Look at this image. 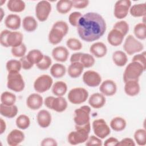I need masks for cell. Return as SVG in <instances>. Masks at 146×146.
Listing matches in <instances>:
<instances>
[{
	"mask_svg": "<svg viewBox=\"0 0 146 146\" xmlns=\"http://www.w3.org/2000/svg\"><path fill=\"white\" fill-rule=\"evenodd\" d=\"M76 27L79 37L85 42H91L98 40L104 35L107 26L100 14L88 12L82 15Z\"/></svg>",
	"mask_w": 146,
	"mask_h": 146,
	"instance_id": "1",
	"label": "cell"
},
{
	"mask_svg": "<svg viewBox=\"0 0 146 146\" xmlns=\"http://www.w3.org/2000/svg\"><path fill=\"white\" fill-rule=\"evenodd\" d=\"M75 131H71L68 135V142L71 145H77L85 143L89 137L91 124L88 123L82 125H75Z\"/></svg>",
	"mask_w": 146,
	"mask_h": 146,
	"instance_id": "2",
	"label": "cell"
},
{
	"mask_svg": "<svg viewBox=\"0 0 146 146\" xmlns=\"http://www.w3.org/2000/svg\"><path fill=\"white\" fill-rule=\"evenodd\" d=\"M69 27L67 23L63 21H58L55 22L48 35V39L49 42L56 45L60 43L63 37L67 35L68 32Z\"/></svg>",
	"mask_w": 146,
	"mask_h": 146,
	"instance_id": "3",
	"label": "cell"
},
{
	"mask_svg": "<svg viewBox=\"0 0 146 146\" xmlns=\"http://www.w3.org/2000/svg\"><path fill=\"white\" fill-rule=\"evenodd\" d=\"M145 68L139 63L132 61L125 67L123 73V81L138 80Z\"/></svg>",
	"mask_w": 146,
	"mask_h": 146,
	"instance_id": "4",
	"label": "cell"
},
{
	"mask_svg": "<svg viewBox=\"0 0 146 146\" xmlns=\"http://www.w3.org/2000/svg\"><path fill=\"white\" fill-rule=\"evenodd\" d=\"M25 84L23 78L19 72H10L7 76V88L16 92L22 91L25 88Z\"/></svg>",
	"mask_w": 146,
	"mask_h": 146,
	"instance_id": "5",
	"label": "cell"
},
{
	"mask_svg": "<svg viewBox=\"0 0 146 146\" xmlns=\"http://www.w3.org/2000/svg\"><path fill=\"white\" fill-rule=\"evenodd\" d=\"M123 48L126 54L129 55L139 52L144 49V46L141 42L136 39L132 35H128L125 39L123 44Z\"/></svg>",
	"mask_w": 146,
	"mask_h": 146,
	"instance_id": "6",
	"label": "cell"
},
{
	"mask_svg": "<svg viewBox=\"0 0 146 146\" xmlns=\"http://www.w3.org/2000/svg\"><path fill=\"white\" fill-rule=\"evenodd\" d=\"M88 97V91L82 87L72 88L70 90L67 95L69 102L74 104H80L85 102Z\"/></svg>",
	"mask_w": 146,
	"mask_h": 146,
	"instance_id": "7",
	"label": "cell"
},
{
	"mask_svg": "<svg viewBox=\"0 0 146 146\" xmlns=\"http://www.w3.org/2000/svg\"><path fill=\"white\" fill-rule=\"evenodd\" d=\"M91 108L88 106H82L74 111V121L75 125H82L90 122Z\"/></svg>",
	"mask_w": 146,
	"mask_h": 146,
	"instance_id": "8",
	"label": "cell"
},
{
	"mask_svg": "<svg viewBox=\"0 0 146 146\" xmlns=\"http://www.w3.org/2000/svg\"><path fill=\"white\" fill-rule=\"evenodd\" d=\"M53 84L52 78L47 74L38 76L34 82V88L38 93H44L50 89Z\"/></svg>",
	"mask_w": 146,
	"mask_h": 146,
	"instance_id": "9",
	"label": "cell"
},
{
	"mask_svg": "<svg viewBox=\"0 0 146 146\" xmlns=\"http://www.w3.org/2000/svg\"><path fill=\"white\" fill-rule=\"evenodd\" d=\"M92 126L95 136L101 139H104L111 133L110 127L103 119H98L94 120Z\"/></svg>",
	"mask_w": 146,
	"mask_h": 146,
	"instance_id": "10",
	"label": "cell"
},
{
	"mask_svg": "<svg viewBox=\"0 0 146 146\" xmlns=\"http://www.w3.org/2000/svg\"><path fill=\"white\" fill-rule=\"evenodd\" d=\"M52 9L51 4L48 1H40L35 6V15L40 22L46 21L49 17Z\"/></svg>",
	"mask_w": 146,
	"mask_h": 146,
	"instance_id": "11",
	"label": "cell"
},
{
	"mask_svg": "<svg viewBox=\"0 0 146 146\" xmlns=\"http://www.w3.org/2000/svg\"><path fill=\"white\" fill-rule=\"evenodd\" d=\"M131 6V1L129 0H120L116 2L114 6V16L119 19L127 17Z\"/></svg>",
	"mask_w": 146,
	"mask_h": 146,
	"instance_id": "12",
	"label": "cell"
},
{
	"mask_svg": "<svg viewBox=\"0 0 146 146\" xmlns=\"http://www.w3.org/2000/svg\"><path fill=\"white\" fill-rule=\"evenodd\" d=\"M84 83L90 87L99 86L102 82V77L96 71L88 70L84 72L82 76Z\"/></svg>",
	"mask_w": 146,
	"mask_h": 146,
	"instance_id": "13",
	"label": "cell"
},
{
	"mask_svg": "<svg viewBox=\"0 0 146 146\" xmlns=\"http://www.w3.org/2000/svg\"><path fill=\"white\" fill-rule=\"evenodd\" d=\"M99 91L104 96H111L114 95L117 91V86L116 83L111 79H107L100 85Z\"/></svg>",
	"mask_w": 146,
	"mask_h": 146,
	"instance_id": "14",
	"label": "cell"
},
{
	"mask_svg": "<svg viewBox=\"0 0 146 146\" xmlns=\"http://www.w3.org/2000/svg\"><path fill=\"white\" fill-rule=\"evenodd\" d=\"M25 136L24 133L18 129H13L7 136V143L10 146H16L23 141Z\"/></svg>",
	"mask_w": 146,
	"mask_h": 146,
	"instance_id": "15",
	"label": "cell"
},
{
	"mask_svg": "<svg viewBox=\"0 0 146 146\" xmlns=\"http://www.w3.org/2000/svg\"><path fill=\"white\" fill-rule=\"evenodd\" d=\"M43 103L42 96L37 93H33L29 95L26 99V105L31 110H39Z\"/></svg>",
	"mask_w": 146,
	"mask_h": 146,
	"instance_id": "16",
	"label": "cell"
},
{
	"mask_svg": "<svg viewBox=\"0 0 146 146\" xmlns=\"http://www.w3.org/2000/svg\"><path fill=\"white\" fill-rule=\"evenodd\" d=\"M23 35L21 32L17 31H10L7 36L6 39V43L7 47H14L21 45L23 43Z\"/></svg>",
	"mask_w": 146,
	"mask_h": 146,
	"instance_id": "17",
	"label": "cell"
},
{
	"mask_svg": "<svg viewBox=\"0 0 146 146\" xmlns=\"http://www.w3.org/2000/svg\"><path fill=\"white\" fill-rule=\"evenodd\" d=\"M51 55L54 59L59 62H66L69 55V51L67 48L64 46H57L52 50Z\"/></svg>",
	"mask_w": 146,
	"mask_h": 146,
	"instance_id": "18",
	"label": "cell"
},
{
	"mask_svg": "<svg viewBox=\"0 0 146 146\" xmlns=\"http://www.w3.org/2000/svg\"><path fill=\"white\" fill-rule=\"evenodd\" d=\"M36 120L38 125L40 127L46 128L51 124L52 116L47 110H41L37 113Z\"/></svg>",
	"mask_w": 146,
	"mask_h": 146,
	"instance_id": "19",
	"label": "cell"
},
{
	"mask_svg": "<svg viewBox=\"0 0 146 146\" xmlns=\"http://www.w3.org/2000/svg\"><path fill=\"white\" fill-rule=\"evenodd\" d=\"M90 51L93 56L98 58H101L106 55L107 47L104 43L97 42L93 43L90 46Z\"/></svg>",
	"mask_w": 146,
	"mask_h": 146,
	"instance_id": "20",
	"label": "cell"
},
{
	"mask_svg": "<svg viewBox=\"0 0 146 146\" xmlns=\"http://www.w3.org/2000/svg\"><path fill=\"white\" fill-rule=\"evenodd\" d=\"M124 36L119 31L112 29L108 34L107 41L112 46H119L123 41Z\"/></svg>",
	"mask_w": 146,
	"mask_h": 146,
	"instance_id": "21",
	"label": "cell"
},
{
	"mask_svg": "<svg viewBox=\"0 0 146 146\" xmlns=\"http://www.w3.org/2000/svg\"><path fill=\"white\" fill-rule=\"evenodd\" d=\"M106 103V99L102 93H94L88 99V104L92 108L99 109L103 107Z\"/></svg>",
	"mask_w": 146,
	"mask_h": 146,
	"instance_id": "22",
	"label": "cell"
},
{
	"mask_svg": "<svg viewBox=\"0 0 146 146\" xmlns=\"http://www.w3.org/2000/svg\"><path fill=\"white\" fill-rule=\"evenodd\" d=\"M5 25L6 27L13 30L19 29L21 25L20 16L15 14L8 15L5 19Z\"/></svg>",
	"mask_w": 146,
	"mask_h": 146,
	"instance_id": "23",
	"label": "cell"
},
{
	"mask_svg": "<svg viewBox=\"0 0 146 146\" xmlns=\"http://www.w3.org/2000/svg\"><path fill=\"white\" fill-rule=\"evenodd\" d=\"M124 92L129 96H135L139 94L140 87L138 80H129L125 82Z\"/></svg>",
	"mask_w": 146,
	"mask_h": 146,
	"instance_id": "24",
	"label": "cell"
},
{
	"mask_svg": "<svg viewBox=\"0 0 146 146\" xmlns=\"http://www.w3.org/2000/svg\"><path fill=\"white\" fill-rule=\"evenodd\" d=\"M68 106L67 100L63 96L54 97L50 107V110H52L57 112L64 111Z\"/></svg>",
	"mask_w": 146,
	"mask_h": 146,
	"instance_id": "25",
	"label": "cell"
},
{
	"mask_svg": "<svg viewBox=\"0 0 146 146\" xmlns=\"http://www.w3.org/2000/svg\"><path fill=\"white\" fill-rule=\"evenodd\" d=\"M84 70V67L80 62L71 63L67 69L68 75L72 78H77L79 77Z\"/></svg>",
	"mask_w": 146,
	"mask_h": 146,
	"instance_id": "26",
	"label": "cell"
},
{
	"mask_svg": "<svg viewBox=\"0 0 146 146\" xmlns=\"http://www.w3.org/2000/svg\"><path fill=\"white\" fill-rule=\"evenodd\" d=\"M18 112L17 106H6L2 103L0 104V113L2 116L7 118L14 117Z\"/></svg>",
	"mask_w": 146,
	"mask_h": 146,
	"instance_id": "27",
	"label": "cell"
},
{
	"mask_svg": "<svg viewBox=\"0 0 146 146\" xmlns=\"http://www.w3.org/2000/svg\"><path fill=\"white\" fill-rule=\"evenodd\" d=\"M112 58L114 64L119 67H123L128 62L127 54L120 50L115 51L112 54Z\"/></svg>",
	"mask_w": 146,
	"mask_h": 146,
	"instance_id": "28",
	"label": "cell"
},
{
	"mask_svg": "<svg viewBox=\"0 0 146 146\" xmlns=\"http://www.w3.org/2000/svg\"><path fill=\"white\" fill-rule=\"evenodd\" d=\"M7 7L11 12L21 13L24 11L26 4L22 0H9L7 2Z\"/></svg>",
	"mask_w": 146,
	"mask_h": 146,
	"instance_id": "29",
	"label": "cell"
},
{
	"mask_svg": "<svg viewBox=\"0 0 146 146\" xmlns=\"http://www.w3.org/2000/svg\"><path fill=\"white\" fill-rule=\"evenodd\" d=\"M129 13L133 17H145L146 14V3H141L135 4L131 6Z\"/></svg>",
	"mask_w": 146,
	"mask_h": 146,
	"instance_id": "30",
	"label": "cell"
},
{
	"mask_svg": "<svg viewBox=\"0 0 146 146\" xmlns=\"http://www.w3.org/2000/svg\"><path fill=\"white\" fill-rule=\"evenodd\" d=\"M23 29L29 33L34 31L38 27V22L35 18L32 16H26L22 21Z\"/></svg>",
	"mask_w": 146,
	"mask_h": 146,
	"instance_id": "31",
	"label": "cell"
},
{
	"mask_svg": "<svg viewBox=\"0 0 146 146\" xmlns=\"http://www.w3.org/2000/svg\"><path fill=\"white\" fill-rule=\"evenodd\" d=\"M110 124L112 129L116 132H120L123 131L125 128L127 122L123 117L116 116L111 120Z\"/></svg>",
	"mask_w": 146,
	"mask_h": 146,
	"instance_id": "32",
	"label": "cell"
},
{
	"mask_svg": "<svg viewBox=\"0 0 146 146\" xmlns=\"http://www.w3.org/2000/svg\"><path fill=\"white\" fill-rule=\"evenodd\" d=\"M50 72L52 77L58 79L64 76L66 72V68L63 64L56 63L51 66Z\"/></svg>",
	"mask_w": 146,
	"mask_h": 146,
	"instance_id": "33",
	"label": "cell"
},
{
	"mask_svg": "<svg viewBox=\"0 0 146 146\" xmlns=\"http://www.w3.org/2000/svg\"><path fill=\"white\" fill-rule=\"evenodd\" d=\"M67 91V86L63 81H57L52 86V92L56 96H63Z\"/></svg>",
	"mask_w": 146,
	"mask_h": 146,
	"instance_id": "34",
	"label": "cell"
},
{
	"mask_svg": "<svg viewBox=\"0 0 146 146\" xmlns=\"http://www.w3.org/2000/svg\"><path fill=\"white\" fill-rule=\"evenodd\" d=\"M26 56L31 63L36 64L41 61L44 55L39 50L33 49L29 51Z\"/></svg>",
	"mask_w": 146,
	"mask_h": 146,
	"instance_id": "35",
	"label": "cell"
},
{
	"mask_svg": "<svg viewBox=\"0 0 146 146\" xmlns=\"http://www.w3.org/2000/svg\"><path fill=\"white\" fill-rule=\"evenodd\" d=\"M72 7V2L70 0H60L57 2L56 9L57 11L62 14L68 13Z\"/></svg>",
	"mask_w": 146,
	"mask_h": 146,
	"instance_id": "36",
	"label": "cell"
},
{
	"mask_svg": "<svg viewBox=\"0 0 146 146\" xmlns=\"http://www.w3.org/2000/svg\"><path fill=\"white\" fill-rule=\"evenodd\" d=\"M16 96L9 91H5L1 95V102L6 106L14 105L16 102Z\"/></svg>",
	"mask_w": 146,
	"mask_h": 146,
	"instance_id": "37",
	"label": "cell"
},
{
	"mask_svg": "<svg viewBox=\"0 0 146 146\" xmlns=\"http://www.w3.org/2000/svg\"><path fill=\"white\" fill-rule=\"evenodd\" d=\"M17 127L20 129H26L30 125V119L29 117L25 114L19 115L15 120Z\"/></svg>",
	"mask_w": 146,
	"mask_h": 146,
	"instance_id": "38",
	"label": "cell"
},
{
	"mask_svg": "<svg viewBox=\"0 0 146 146\" xmlns=\"http://www.w3.org/2000/svg\"><path fill=\"white\" fill-rule=\"evenodd\" d=\"M133 33L137 38L140 40L145 39L146 26L145 23L141 22L136 24L133 29Z\"/></svg>",
	"mask_w": 146,
	"mask_h": 146,
	"instance_id": "39",
	"label": "cell"
},
{
	"mask_svg": "<svg viewBox=\"0 0 146 146\" xmlns=\"http://www.w3.org/2000/svg\"><path fill=\"white\" fill-rule=\"evenodd\" d=\"M80 62L84 68H90L94 65L95 59L92 55L88 53H83L80 58Z\"/></svg>",
	"mask_w": 146,
	"mask_h": 146,
	"instance_id": "40",
	"label": "cell"
},
{
	"mask_svg": "<svg viewBox=\"0 0 146 146\" xmlns=\"http://www.w3.org/2000/svg\"><path fill=\"white\" fill-rule=\"evenodd\" d=\"M6 68L8 72H19L22 68L21 63L18 60L10 59L6 62Z\"/></svg>",
	"mask_w": 146,
	"mask_h": 146,
	"instance_id": "41",
	"label": "cell"
},
{
	"mask_svg": "<svg viewBox=\"0 0 146 146\" xmlns=\"http://www.w3.org/2000/svg\"><path fill=\"white\" fill-rule=\"evenodd\" d=\"M134 139L139 145H145L146 144V131L144 129H138L134 133Z\"/></svg>",
	"mask_w": 146,
	"mask_h": 146,
	"instance_id": "42",
	"label": "cell"
},
{
	"mask_svg": "<svg viewBox=\"0 0 146 146\" xmlns=\"http://www.w3.org/2000/svg\"><path fill=\"white\" fill-rule=\"evenodd\" d=\"M67 47L73 51H78L82 48L83 45L82 42L75 38H70L66 41Z\"/></svg>",
	"mask_w": 146,
	"mask_h": 146,
	"instance_id": "43",
	"label": "cell"
},
{
	"mask_svg": "<svg viewBox=\"0 0 146 146\" xmlns=\"http://www.w3.org/2000/svg\"><path fill=\"white\" fill-rule=\"evenodd\" d=\"M113 29L117 30L125 36L129 31V27L127 22L123 20L116 22L113 26Z\"/></svg>",
	"mask_w": 146,
	"mask_h": 146,
	"instance_id": "44",
	"label": "cell"
},
{
	"mask_svg": "<svg viewBox=\"0 0 146 146\" xmlns=\"http://www.w3.org/2000/svg\"><path fill=\"white\" fill-rule=\"evenodd\" d=\"M26 50L27 48L26 45L24 43H22L18 46L11 47V52L14 56L17 58H22L25 56Z\"/></svg>",
	"mask_w": 146,
	"mask_h": 146,
	"instance_id": "45",
	"label": "cell"
},
{
	"mask_svg": "<svg viewBox=\"0 0 146 146\" xmlns=\"http://www.w3.org/2000/svg\"><path fill=\"white\" fill-rule=\"evenodd\" d=\"M52 64L51 58L46 55H44L41 61L36 64L37 68L40 70H46L50 68Z\"/></svg>",
	"mask_w": 146,
	"mask_h": 146,
	"instance_id": "46",
	"label": "cell"
},
{
	"mask_svg": "<svg viewBox=\"0 0 146 146\" xmlns=\"http://www.w3.org/2000/svg\"><path fill=\"white\" fill-rule=\"evenodd\" d=\"M82 17V15L81 13L79 11L72 12L69 15V17H68L69 23L72 26L77 27L79 21Z\"/></svg>",
	"mask_w": 146,
	"mask_h": 146,
	"instance_id": "47",
	"label": "cell"
},
{
	"mask_svg": "<svg viewBox=\"0 0 146 146\" xmlns=\"http://www.w3.org/2000/svg\"><path fill=\"white\" fill-rule=\"evenodd\" d=\"M132 61L136 62L141 64L145 68H146V53L145 51L141 52V54H137L135 55L132 59Z\"/></svg>",
	"mask_w": 146,
	"mask_h": 146,
	"instance_id": "48",
	"label": "cell"
},
{
	"mask_svg": "<svg viewBox=\"0 0 146 146\" xmlns=\"http://www.w3.org/2000/svg\"><path fill=\"white\" fill-rule=\"evenodd\" d=\"M86 145H102V141L101 139L97 137L96 136L91 135L88 137V139L86 141Z\"/></svg>",
	"mask_w": 146,
	"mask_h": 146,
	"instance_id": "49",
	"label": "cell"
},
{
	"mask_svg": "<svg viewBox=\"0 0 146 146\" xmlns=\"http://www.w3.org/2000/svg\"><path fill=\"white\" fill-rule=\"evenodd\" d=\"M72 2V7L78 9H82L88 6L90 1L88 0H73Z\"/></svg>",
	"mask_w": 146,
	"mask_h": 146,
	"instance_id": "50",
	"label": "cell"
},
{
	"mask_svg": "<svg viewBox=\"0 0 146 146\" xmlns=\"http://www.w3.org/2000/svg\"><path fill=\"white\" fill-rule=\"evenodd\" d=\"M20 62L21 63V66H22V68L23 70H30L31 69L34 64H33L32 63H31L29 60L27 59V58H26V56H24L22 58H21L20 59Z\"/></svg>",
	"mask_w": 146,
	"mask_h": 146,
	"instance_id": "51",
	"label": "cell"
},
{
	"mask_svg": "<svg viewBox=\"0 0 146 146\" xmlns=\"http://www.w3.org/2000/svg\"><path fill=\"white\" fill-rule=\"evenodd\" d=\"M40 145L42 146H56L58 145V143L52 137H46L42 140Z\"/></svg>",
	"mask_w": 146,
	"mask_h": 146,
	"instance_id": "52",
	"label": "cell"
},
{
	"mask_svg": "<svg viewBox=\"0 0 146 146\" xmlns=\"http://www.w3.org/2000/svg\"><path fill=\"white\" fill-rule=\"evenodd\" d=\"M9 31H10V30H3L1 32L0 43L3 47H7V43H6V39H7V36Z\"/></svg>",
	"mask_w": 146,
	"mask_h": 146,
	"instance_id": "53",
	"label": "cell"
},
{
	"mask_svg": "<svg viewBox=\"0 0 146 146\" xmlns=\"http://www.w3.org/2000/svg\"><path fill=\"white\" fill-rule=\"evenodd\" d=\"M117 145H130V146H135V143L133 140L129 137H125L119 141L116 144Z\"/></svg>",
	"mask_w": 146,
	"mask_h": 146,
	"instance_id": "54",
	"label": "cell"
},
{
	"mask_svg": "<svg viewBox=\"0 0 146 146\" xmlns=\"http://www.w3.org/2000/svg\"><path fill=\"white\" fill-rule=\"evenodd\" d=\"M119 140L114 137H110L108 138L104 143V145L106 146H116L117 143H118Z\"/></svg>",
	"mask_w": 146,
	"mask_h": 146,
	"instance_id": "55",
	"label": "cell"
},
{
	"mask_svg": "<svg viewBox=\"0 0 146 146\" xmlns=\"http://www.w3.org/2000/svg\"><path fill=\"white\" fill-rule=\"evenodd\" d=\"M82 54H83L82 52H76V53L72 54L70 59V62L74 63V62H80V58H81Z\"/></svg>",
	"mask_w": 146,
	"mask_h": 146,
	"instance_id": "56",
	"label": "cell"
},
{
	"mask_svg": "<svg viewBox=\"0 0 146 146\" xmlns=\"http://www.w3.org/2000/svg\"><path fill=\"white\" fill-rule=\"evenodd\" d=\"M54 98V96H47L45 98V99L44 100V104L47 108L50 109V107H51L52 101Z\"/></svg>",
	"mask_w": 146,
	"mask_h": 146,
	"instance_id": "57",
	"label": "cell"
},
{
	"mask_svg": "<svg viewBox=\"0 0 146 146\" xmlns=\"http://www.w3.org/2000/svg\"><path fill=\"white\" fill-rule=\"evenodd\" d=\"M6 129V124L2 118H0V134H2Z\"/></svg>",
	"mask_w": 146,
	"mask_h": 146,
	"instance_id": "58",
	"label": "cell"
},
{
	"mask_svg": "<svg viewBox=\"0 0 146 146\" xmlns=\"http://www.w3.org/2000/svg\"><path fill=\"white\" fill-rule=\"evenodd\" d=\"M0 14H1V19H0V22H2L3 18V15L5 14V12L2 7L0 8Z\"/></svg>",
	"mask_w": 146,
	"mask_h": 146,
	"instance_id": "59",
	"label": "cell"
},
{
	"mask_svg": "<svg viewBox=\"0 0 146 146\" xmlns=\"http://www.w3.org/2000/svg\"><path fill=\"white\" fill-rule=\"evenodd\" d=\"M6 2L5 0H1L0 1V3H1V6H2L3 3H5Z\"/></svg>",
	"mask_w": 146,
	"mask_h": 146,
	"instance_id": "60",
	"label": "cell"
}]
</instances>
